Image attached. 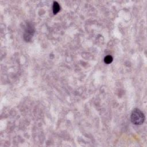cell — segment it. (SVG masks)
I'll return each instance as SVG.
<instances>
[{"mask_svg": "<svg viewBox=\"0 0 147 147\" xmlns=\"http://www.w3.org/2000/svg\"><path fill=\"white\" fill-rule=\"evenodd\" d=\"M131 121L135 125H141L145 121V115L144 113L138 109H134L131 114Z\"/></svg>", "mask_w": 147, "mask_h": 147, "instance_id": "cell-1", "label": "cell"}, {"mask_svg": "<svg viewBox=\"0 0 147 147\" xmlns=\"http://www.w3.org/2000/svg\"><path fill=\"white\" fill-rule=\"evenodd\" d=\"M34 32H35V29L34 26L30 24H27L26 29L25 30L24 34V40L26 42L30 41L34 35Z\"/></svg>", "mask_w": 147, "mask_h": 147, "instance_id": "cell-2", "label": "cell"}, {"mask_svg": "<svg viewBox=\"0 0 147 147\" xmlns=\"http://www.w3.org/2000/svg\"><path fill=\"white\" fill-rule=\"evenodd\" d=\"M53 13L54 14H56L60 10V6L57 2H53Z\"/></svg>", "mask_w": 147, "mask_h": 147, "instance_id": "cell-3", "label": "cell"}, {"mask_svg": "<svg viewBox=\"0 0 147 147\" xmlns=\"http://www.w3.org/2000/svg\"><path fill=\"white\" fill-rule=\"evenodd\" d=\"M113 59L112 56L110 55H108L105 57L104 61L106 64H110L113 61Z\"/></svg>", "mask_w": 147, "mask_h": 147, "instance_id": "cell-4", "label": "cell"}]
</instances>
